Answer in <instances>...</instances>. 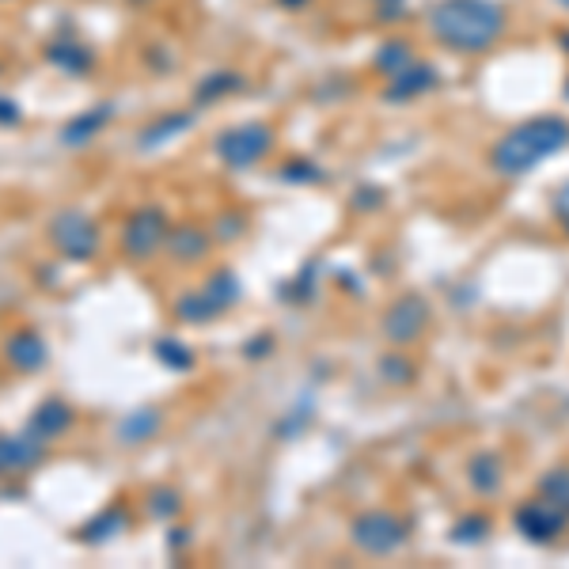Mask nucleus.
<instances>
[{"mask_svg": "<svg viewBox=\"0 0 569 569\" xmlns=\"http://www.w3.org/2000/svg\"><path fill=\"white\" fill-rule=\"evenodd\" d=\"M429 31L444 49L486 54L505 38L509 12L498 0H441L429 12Z\"/></svg>", "mask_w": 569, "mask_h": 569, "instance_id": "1", "label": "nucleus"}, {"mask_svg": "<svg viewBox=\"0 0 569 569\" xmlns=\"http://www.w3.org/2000/svg\"><path fill=\"white\" fill-rule=\"evenodd\" d=\"M569 148V118L562 114H539L513 126L498 145L490 148V163L501 179L532 175L539 163L555 160L558 152Z\"/></svg>", "mask_w": 569, "mask_h": 569, "instance_id": "2", "label": "nucleus"}, {"mask_svg": "<svg viewBox=\"0 0 569 569\" xmlns=\"http://www.w3.org/2000/svg\"><path fill=\"white\" fill-rule=\"evenodd\" d=\"M270 148H274V129L266 122H243V126H232L217 137L220 163H228L232 171L254 168Z\"/></svg>", "mask_w": 569, "mask_h": 569, "instance_id": "3", "label": "nucleus"}, {"mask_svg": "<svg viewBox=\"0 0 569 569\" xmlns=\"http://www.w3.org/2000/svg\"><path fill=\"white\" fill-rule=\"evenodd\" d=\"M353 547L365 550L373 558H387L407 543V524L395 513H384V509H373V513H361L350 527Z\"/></svg>", "mask_w": 569, "mask_h": 569, "instance_id": "4", "label": "nucleus"}, {"mask_svg": "<svg viewBox=\"0 0 569 569\" xmlns=\"http://www.w3.org/2000/svg\"><path fill=\"white\" fill-rule=\"evenodd\" d=\"M513 524L527 543H555L558 535L569 527V513L539 493V498H527L524 505L516 509Z\"/></svg>", "mask_w": 569, "mask_h": 569, "instance_id": "5", "label": "nucleus"}, {"mask_svg": "<svg viewBox=\"0 0 569 569\" xmlns=\"http://www.w3.org/2000/svg\"><path fill=\"white\" fill-rule=\"evenodd\" d=\"M425 323H429V304L425 296L418 293H407L402 300H395L384 316V334L391 338L395 345H407L414 338L425 334Z\"/></svg>", "mask_w": 569, "mask_h": 569, "instance_id": "6", "label": "nucleus"}, {"mask_svg": "<svg viewBox=\"0 0 569 569\" xmlns=\"http://www.w3.org/2000/svg\"><path fill=\"white\" fill-rule=\"evenodd\" d=\"M49 232H54L57 251L69 254V259H77V262L95 251V225L84 217V213H61Z\"/></svg>", "mask_w": 569, "mask_h": 569, "instance_id": "7", "label": "nucleus"}, {"mask_svg": "<svg viewBox=\"0 0 569 569\" xmlns=\"http://www.w3.org/2000/svg\"><path fill=\"white\" fill-rule=\"evenodd\" d=\"M168 236L171 232H168V225H163L160 213L141 209V213H134V217H129L126 232H122V247H126L134 259H148V254H152Z\"/></svg>", "mask_w": 569, "mask_h": 569, "instance_id": "8", "label": "nucleus"}, {"mask_svg": "<svg viewBox=\"0 0 569 569\" xmlns=\"http://www.w3.org/2000/svg\"><path fill=\"white\" fill-rule=\"evenodd\" d=\"M436 84H441V72H436L433 65H425V61H414V65H407L402 72H395L391 84L384 88V99L387 103H410V99L433 92Z\"/></svg>", "mask_w": 569, "mask_h": 569, "instance_id": "9", "label": "nucleus"}, {"mask_svg": "<svg viewBox=\"0 0 569 569\" xmlns=\"http://www.w3.org/2000/svg\"><path fill=\"white\" fill-rule=\"evenodd\" d=\"M467 482L478 498H498L501 486H505V464H501L498 452H475L471 464H467Z\"/></svg>", "mask_w": 569, "mask_h": 569, "instance_id": "10", "label": "nucleus"}, {"mask_svg": "<svg viewBox=\"0 0 569 569\" xmlns=\"http://www.w3.org/2000/svg\"><path fill=\"white\" fill-rule=\"evenodd\" d=\"M4 361H8L12 368H20V373H35V368H43V365H46V345H43V338L31 334V331L12 334V338H8V345H4Z\"/></svg>", "mask_w": 569, "mask_h": 569, "instance_id": "11", "label": "nucleus"}, {"mask_svg": "<svg viewBox=\"0 0 569 569\" xmlns=\"http://www.w3.org/2000/svg\"><path fill=\"white\" fill-rule=\"evenodd\" d=\"M106 122H111V106H95L92 114H80V118H72L69 126L61 129V141H65V145H84V141H92V137L106 126Z\"/></svg>", "mask_w": 569, "mask_h": 569, "instance_id": "12", "label": "nucleus"}, {"mask_svg": "<svg viewBox=\"0 0 569 569\" xmlns=\"http://www.w3.org/2000/svg\"><path fill=\"white\" fill-rule=\"evenodd\" d=\"M407 65H414V46H410L407 38H395V43H384L376 49V69L384 72L387 80L407 69Z\"/></svg>", "mask_w": 569, "mask_h": 569, "instance_id": "13", "label": "nucleus"}, {"mask_svg": "<svg viewBox=\"0 0 569 569\" xmlns=\"http://www.w3.org/2000/svg\"><path fill=\"white\" fill-rule=\"evenodd\" d=\"M493 532V521L486 513H467L459 516L456 524H452V543H464V547H475V543H482L486 535Z\"/></svg>", "mask_w": 569, "mask_h": 569, "instance_id": "14", "label": "nucleus"}, {"mask_svg": "<svg viewBox=\"0 0 569 569\" xmlns=\"http://www.w3.org/2000/svg\"><path fill=\"white\" fill-rule=\"evenodd\" d=\"M69 407H61V402H46V407H38V414L31 418V429H35L43 441H49V436H57L61 429H69Z\"/></svg>", "mask_w": 569, "mask_h": 569, "instance_id": "15", "label": "nucleus"}, {"mask_svg": "<svg viewBox=\"0 0 569 569\" xmlns=\"http://www.w3.org/2000/svg\"><path fill=\"white\" fill-rule=\"evenodd\" d=\"M194 122V114H163L156 126H148L145 134H141V145L145 148H152V145H163V141H171L175 134H183V129Z\"/></svg>", "mask_w": 569, "mask_h": 569, "instance_id": "16", "label": "nucleus"}, {"mask_svg": "<svg viewBox=\"0 0 569 569\" xmlns=\"http://www.w3.org/2000/svg\"><path fill=\"white\" fill-rule=\"evenodd\" d=\"M539 493L569 513V467H555V471L543 475L539 478Z\"/></svg>", "mask_w": 569, "mask_h": 569, "instance_id": "17", "label": "nucleus"}, {"mask_svg": "<svg viewBox=\"0 0 569 569\" xmlns=\"http://www.w3.org/2000/svg\"><path fill=\"white\" fill-rule=\"evenodd\" d=\"M49 57L69 72H84L88 65H92V54H88L84 46H54L49 49Z\"/></svg>", "mask_w": 569, "mask_h": 569, "instance_id": "18", "label": "nucleus"}, {"mask_svg": "<svg viewBox=\"0 0 569 569\" xmlns=\"http://www.w3.org/2000/svg\"><path fill=\"white\" fill-rule=\"evenodd\" d=\"M243 88V80L236 77V72H217V77H205V84H202V92H197V99H220V95H228V92H239Z\"/></svg>", "mask_w": 569, "mask_h": 569, "instance_id": "19", "label": "nucleus"}, {"mask_svg": "<svg viewBox=\"0 0 569 569\" xmlns=\"http://www.w3.org/2000/svg\"><path fill=\"white\" fill-rule=\"evenodd\" d=\"M171 247H175V254H183V259H194V254L205 251V236L197 232V228H186L183 236L171 239Z\"/></svg>", "mask_w": 569, "mask_h": 569, "instance_id": "20", "label": "nucleus"}, {"mask_svg": "<svg viewBox=\"0 0 569 569\" xmlns=\"http://www.w3.org/2000/svg\"><path fill=\"white\" fill-rule=\"evenodd\" d=\"M384 373L391 376L395 384H410V379H414V365H407V361H402L399 353H395V357L384 361Z\"/></svg>", "mask_w": 569, "mask_h": 569, "instance_id": "21", "label": "nucleus"}, {"mask_svg": "<svg viewBox=\"0 0 569 569\" xmlns=\"http://www.w3.org/2000/svg\"><path fill=\"white\" fill-rule=\"evenodd\" d=\"M285 179H293V183H319V168L316 163H288L285 168Z\"/></svg>", "mask_w": 569, "mask_h": 569, "instance_id": "22", "label": "nucleus"}, {"mask_svg": "<svg viewBox=\"0 0 569 569\" xmlns=\"http://www.w3.org/2000/svg\"><path fill=\"white\" fill-rule=\"evenodd\" d=\"M0 122H4V126H15V122H20V106L0 99Z\"/></svg>", "mask_w": 569, "mask_h": 569, "instance_id": "23", "label": "nucleus"}, {"mask_svg": "<svg viewBox=\"0 0 569 569\" xmlns=\"http://www.w3.org/2000/svg\"><path fill=\"white\" fill-rule=\"evenodd\" d=\"M555 213H558L562 220H569V183L555 194Z\"/></svg>", "mask_w": 569, "mask_h": 569, "instance_id": "24", "label": "nucleus"}, {"mask_svg": "<svg viewBox=\"0 0 569 569\" xmlns=\"http://www.w3.org/2000/svg\"><path fill=\"white\" fill-rule=\"evenodd\" d=\"M277 4H285V8H304L308 0H277Z\"/></svg>", "mask_w": 569, "mask_h": 569, "instance_id": "25", "label": "nucleus"}, {"mask_svg": "<svg viewBox=\"0 0 569 569\" xmlns=\"http://www.w3.org/2000/svg\"><path fill=\"white\" fill-rule=\"evenodd\" d=\"M558 43H562V49L569 54V31H562V35H558Z\"/></svg>", "mask_w": 569, "mask_h": 569, "instance_id": "26", "label": "nucleus"}, {"mask_svg": "<svg viewBox=\"0 0 569 569\" xmlns=\"http://www.w3.org/2000/svg\"><path fill=\"white\" fill-rule=\"evenodd\" d=\"M558 4H562V8H566V12H569V0H558Z\"/></svg>", "mask_w": 569, "mask_h": 569, "instance_id": "27", "label": "nucleus"}, {"mask_svg": "<svg viewBox=\"0 0 569 569\" xmlns=\"http://www.w3.org/2000/svg\"><path fill=\"white\" fill-rule=\"evenodd\" d=\"M566 99H569V80H566Z\"/></svg>", "mask_w": 569, "mask_h": 569, "instance_id": "28", "label": "nucleus"}, {"mask_svg": "<svg viewBox=\"0 0 569 569\" xmlns=\"http://www.w3.org/2000/svg\"><path fill=\"white\" fill-rule=\"evenodd\" d=\"M566 232H569V220H566Z\"/></svg>", "mask_w": 569, "mask_h": 569, "instance_id": "29", "label": "nucleus"}]
</instances>
